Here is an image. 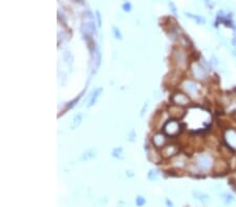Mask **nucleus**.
Returning a JSON list of instances; mask_svg holds the SVG:
<instances>
[{"instance_id":"nucleus-1","label":"nucleus","mask_w":236,"mask_h":207,"mask_svg":"<svg viewBox=\"0 0 236 207\" xmlns=\"http://www.w3.org/2000/svg\"><path fill=\"white\" fill-rule=\"evenodd\" d=\"M193 163L196 165V167L201 172H208L213 168L215 160L211 154L204 152L195 155L194 158H193Z\"/></svg>"},{"instance_id":"nucleus-2","label":"nucleus","mask_w":236,"mask_h":207,"mask_svg":"<svg viewBox=\"0 0 236 207\" xmlns=\"http://www.w3.org/2000/svg\"><path fill=\"white\" fill-rule=\"evenodd\" d=\"M171 60L174 66L178 69V70H185L187 69L188 64H189V55L188 51L183 47H175L172 50Z\"/></svg>"},{"instance_id":"nucleus-3","label":"nucleus","mask_w":236,"mask_h":207,"mask_svg":"<svg viewBox=\"0 0 236 207\" xmlns=\"http://www.w3.org/2000/svg\"><path fill=\"white\" fill-rule=\"evenodd\" d=\"M191 74L195 78V80H198V82H206L209 78V72H210V69L209 67H207L205 64H203L201 62L198 61H194V62L191 64Z\"/></svg>"},{"instance_id":"nucleus-4","label":"nucleus","mask_w":236,"mask_h":207,"mask_svg":"<svg viewBox=\"0 0 236 207\" xmlns=\"http://www.w3.org/2000/svg\"><path fill=\"white\" fill-rule=\"evenodd\" d=\"M182 89L191 98H198V97H201V88L196 80H185L183 82V84H182Z\"/></svg>"},{"instance_id":"nucleus-5","label":"nucleus","mask_w":236,"mask_h":207,"mask_svg":"<svg viewBox=\"0 0 236 207\" xmlns=\"http://www.w3.org/2000/svg\"><path fill=\"white\" fill-rule=\"evenodd\" d=\"M163 129H164V133L166 135L170 136V137H174L181 131V124L176 119H172L171 118L165 124Z\"/></svg>"},{"instance_id":"nucleus-6","label":"nucleus","mask_w":236,"mask_h":207,"mask_svg":"<svg viewBox=\"0 0 236 207\" xmlns=\"http://www.w3.org/2000/svg\"><path fill=\"white\" fill-rule=\"evenodd\" d=\"M171 101L173 105H176V106L180 107H186L189 106L190 103H191V99H190V96L187 95L185 92H176L171 96Z\"/></svg>"},{"instance_id":"nucleus-7","label":"nucleus","mask_w":236,"mask_h":207,"mask_svg":"<svg viewBox=\"0 0 236 207\" xmlns=\"http://www.w3.org/2000/svg\"><path fill=\"white\" fill-rule=\"evenodd\" d=\"M180 152V149L176 144H166L162 149V152H161V156H163L164 158H172V157L176 156Z\"/></svg>"},{"instance_id":"nucleus-8","label":"nucleus","mask_w":236,"mask_h":207,"mask_svg":"<svg viewBox=\"0 0 236 207\" xmlns=\"http://www.w3.org/2000/svg\"><path fill=\"white\" fill-rule=\"evenodd\" d=\"M224 141L227 143V147L230 149L236 150V130L229 129L224 133Z\"/></svg>"},{"instance_id":"nucleus-9","label":"nucleus","mask_w":236,"mask_h":207,"mask_svg":"<svg viewBox=\"0 0 236 207\" xmlns=\"http://www.w3.org/2000/svg\"><path fill=\"white\" fill-rule=\"evenodd\" d=\"M153 147L157 149H163L167 143V136L165 133H155L151 138Z\"/></svg>"},{"instance_id":"nucleus-10","label":"nucleus","mask_w":236,"mask_h":207,"mask_svg":"<svg viewBox=\"0 0 236 207\" xmlns=\"http://www.w3.org/2000/svg\"><path fill=\"white\" fill-rule=\"evenodd\" d=\"M168 113H169V116L172 118V119H181L185 115V110L183 109V107L176 106V105H172L171 107L168 110Z\"/></svg>"},{"instance_id":"nucleus-11","label":"nucleus","mask_w":236,"mask_h":207,"mask_svg":"<svg viewBox=\"0 0 236 207\" xmlns=\"http://www.w3.org/2000/svg\"><path fill=\"white\" fill-rule=\"evenodd\" d=\"M102 91H103V89L102 88H98V89H96L95 91L91 93V95H90V101H89V104H88V107H91V106H93L96 103H97V101H98V98L100 97V94L102 93Z\"/></svg>"},{"instance_id":"nucleus-12","label":"nucleus","mask_w":236,"mask_h":207,"mask_svg":"<svg viewBox=\"0 0 236 207\" xmlns=\"http://www.w3.org/2000/svg\"><path fill=\"white\" fill-rule=\"evenodd\" d=\"M185 15L187 17H189L190 19H192L193 21L197 23V24H205L206 23V19L204 18L203 16H199V15H194V14H191V13H185Z\"/></svg>"},{"instance_id":"nucleus-13","label":"nucleus","mask_w":236,"mask_h":207,"mask_svg":"<svg viewBox=\"0 0 236 207\" xmlns=\"http://www.w3.org/2000/svg\"><path fill=\"white\" fill-rule=\"evenodd\" d=\"M193 197L195 199H197L198 201H201V203H208L210 201V197L206 193H199V191H194L193 193Z\"/></svg>"},{"instance_id":"nucleus-14","label":"nucleus","mask_w":236,"mask_h":207,"mask_svg":"<svg viewBox=\"0 0 236 207\" xmlns=\"http://www.w3.org/2000/svg\"><path fill=\"white\" fill-rule=\"evenodd\" d=\"M173 164L175 165V167L182 168V167H184L186 164H187V160H186L185 156H183V155H180V156L176 157V159L173 161Z\"/></svg>"},{"instance_id":"nucleus-15","label":"nucleus","mask_w":236,"mask_h":207,"mask_svg":"<svg viewBox=\"0 0 236 207\" xmlns=\"http://www.w3.org/2000/svg\"><path fill=\"white\" fill-rule=\"evenodd\" d=\"M97 156V152H96V150L90 149V150H87L86 152H84L82 154L81 157V160H89V159H93Z\"/></svg>"},{"instance_id":"nucleus-16","label":"nucleus","mask_w":236,"mask_h":207,"mask_svg":"<svg viewBox=\"0 0 236 207\" xmlns=\"http://www.w3.org/2000/svg\"><path fill=\"white\" fill-rule=\"evenodd\" d=\"M111 156L117 159H120V160H124L125 159V154H124V151H123L122 147H116L112 151V153H111Z\"/></svg>"},{"instance_id":"nucleus-17","label":"nucleus","mask_w":236,"mask_h":207,"mask_svg":"<svg viewBox=\"0 0 236 207\" xmlns=\"http://www.w3.org/2000/svg\"><path fill=\"white\" fill-rule=\"evenodd\" d=\"M82 120H83V115L82 114H77L76 116L74 117V119H72V126H70V129L72 130H75L77 129L80 124H81Z\"/></svg>"},{"instance_id":"nucleus-18","label":"nucleus","mask_w":236,"mask_h":207,"mask_svg":"<svg viewBox=\"0 0 236 207\" xmlns=\"http://www.w3.org/2000/svg\"><path fill=\"white\" fill-rule=\"evenodd\" d=\"M222 199L224 201V202L227 203V204H230V203L234 202V197L231 195V193H222Z\"/></svg>"},{"instance_id":"nucleus-19","label":"nucleus","mask_w":236,"mask_h":207,"mask_svg":"<svg viewBox=\"0 0 236 207\" xmlns=\"http://www.w3.org/2000/svg\"><path fill=\"white\" fill-rule=\"evenodd\" d=\"M159 176V172L156 170H151L148 172V179L149 180H156Z\"/></svg>"},{"instance_id":"nucleus-20","label":"nucleus","mask_w":236,"mask_h":207,"mask_svg":"<svg viewBox=\"0 0 236 207\" xmlns=\"http://www.w3.org/2000/svg\"><path fill=\"white\" fill-rule=\"evenodd\" d=\"M81 96L82 95H79L78 97H76V98L74 99V101H72L70 103H68V105H66V107H65V110H67V109H70V108H72V107L76 105V103H78L79 101V99L81 98Z\"/></svg>"},{"instance_id":"nucleus-21","label":"nucleus","mask_w":236,"mask_h":207,"mask_svg":"<svg viewBox=\"0 0 236 207\" xmlns=\"http://www.w3.org/2000/svg\"><path fill=\"white\" fill-rule=\"evenodd\" d=\"M210 64L214 67L219 66V60H218L215 55H212V57H211V60H210Z\"/></svg>"},{"instance_id":"nucleus-22","label":"nucleus","mask_w":236,"mask_h":207,"mask_svg":"<svg viewBox=\"0 0 236 207\" xmlns=\"http://www.w3.org/2000/svg\"><path fill=\"white\" fill-rule=\"evenodd\" d=\"M112 32H114V36L117 38V39H119V40L122 39V34H121L120 29H119L118 27H116V26H114V27L112 28Z\"/></svg>"},{"instance_id":"nucleus-23","label":"nucleus","mask_w":236,"mask_h":207,"mask_svg":"<svg viewBox=\"0 0 236 207\" xmlns=\"http://www.w3.org/2000/svg\"><path fill=\"white\" fill-rule=\"evenodd\" d=\"M63 59L66 61V63H72V55H70V52H68V51H65L64 52V55H63Z\"/></svg>"},{"instance_id":"nucleus-24","label":"nucleus","mask_w":236,"mask_h":207,"mask_svg":"<svg viewBox=\"0 0 236 207\" xmlns=\"http://www.w3.org/2000/svg\"><path fill=\"white\" fill-rule=\"evenodd\" d=\"M135 202H137V204L139 205V206H142V205H144L146 203V200L142 197V196H139V197H137Z\"/></svg>"},{"instance_id":"nucleus-25","label":"nucleus","mask_w":236,"mask_h":207,"mask_svg":"<svg viewBox=\"0 0 236 207\" xmlns=\"http://www.w3.org/2000/svg\"><path fill=\"white\" fill-rule=\"evenodd\" d=\"M122 9H124V12H130L131 11V3L130 2H125L122 5Z\"/></svg>"},{"instance_id":"nucleus-26","label":"nucleus","mask_w":236,"mask_h":207,"mask_svg":"<svg viewBox=\"0 0 236 207\" xmlns=\"http://www.w3.org/2000/svg\"><path fill=\"white\" fill-rule=\"evenodd\" d=\"M135 132H134V130H131V131H130V133L128 134V140L129 141H134V139H135Z\"/></svg>"},{"instance_id":"nucleus-27","label":"nucleus","mask_w":236,"mask_h":207,"mask_svg":"<svg viewBox=\"0 0 236 207\" xmlns=\"http://www.w3.org/2000/svg\"><path fill=\"white\" fill-rule=\"evenodd\" d=\"M96 15H97L98 26H99V27H101V25H102V19H101V14H100V12H99V11H97V13H96Z\"/></svg>"},{"instance_id":"nucleus-28","label":"nucleus","mask_w":236,"mask_h":207,"mask_svg":"<svg viewBox=\"0 0 236 207\" xmlns=\"http://www.w3.org/2000/svg\"><path fill=\"white\" fill-rule=\"evenodd\" d=\"M169 7H170V9H171L172 13H173L174 15H176V13H177V9H176L175 4H174L173 2H169Z\"/></svg>"},{"instance_id":"nucleus-29","label":"nucleus","mask_w":236,"mask_h":207,"mask_svg":"<svg viewBox=\"0 0 236 207\" xmlns=\"http://www.w3.org/2000/svg\"><path fill=\"white\" fill-rule=\"evenodd\" d=\"M205 1V4H206V6L208 7V9H213V4H212V1L211 0H204Z\"/></svg>"},{"instance_id":"nucleus-30","label":"nucleus","mask_w":236,"mask_h":207,"mask_svg":"<svg viewBox=\"0 0 236 207\" xmlns=\"http://www.w3.org/2000/svg\"><path fill=\"white\" fill-rule=\"evenodd\" d=\"M147 107H148V104H145V106L143 107V109H142V112H141V116H143L144 113L146 112V110H147Z\"/></svg>"},{"instance_id":"nucleus-31","label":"nucleus","mask_w":236,"mask_h":207,"mask_svg":"<svg viewBox=\"0 0 236 207\" xmlns=\"http://www.w3.org/2000/svg\"><path fill=\"white\" fill-rule=\"evenodd\" d=\"M126 174H127V176H129V177H132V176H133V172H132L131 170H127Z\"/></svg>"},{"instance_id":"nucleus-32","label":"nucleus","mask_w":236,"mask_h":207,"mask_svg":"<svg viewBox=\"0 0 236 207\" xmlns=\"http://www.w3.org/2000/svg\"><path fill=\"white\" fill-rule=\"evenodd\" d=\"M167 205H168V206H169V207H172V206H173V205H172V202H171V201H170V202H169V200H167Z\"/></svg>"},{"instance_id":"nucleus-33","label":"nucleus","mask_w":236,"mask_h":207,"mask_svg":"<svg viewBox=\"0 0 236 207\" xmlns=\"http://www.w3.org/2000/svg\"><path fill=\"white\" fill-rule=\"evenodd\" d=\"M234 118H235V119H236V113H235V115H234Z\"/></svg>"}]
</instances>
